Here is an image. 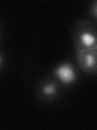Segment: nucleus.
<instances>
[{"label": "nucleus", "mask_w": 97, "mask_h": 130, "mask_svg": "<svg viewBox=\"0 0 97 130\" xmlns=\"http://www.w3.org/2000/svg\"><path fill=\"white\" fill-rule=\"evenodd\" d=\"M88 13L97 22V0L90 3L88 7Z\"/></svg>", "instance_id": "4"}, {"label": "nucleus", "mask_w": 97, "mask_h": 130, "mask_svg": "<svg viewBox=\"0 0 97 130\" xmlns=\"http://www.w3.org/2000/svg\"><path fill=\"white\" fill-rule=\"evenodd\" d=\"M75 57L78 68L85 74L97 75V47L75 50Z\"/></svg>", "instance_id": "3"}, {"label": "nucleus", "mask_w": 97, "mask_h": 130, "mask_svg": "<svg viewBox=\"0 0 97 130\" xmlns=\"http://www.w3.org/2000/svg\"><path fill=\"white\" fill-rule=\"evenodd\" d=\"M71 35L75 50L97 47V27L91 20H77L72 27Z\"/></svg>", "instance_id": "1"}, {"label": "nucleus", "mask_w": 97, "mask_h": 130, "mask_svg": "<svg viewBox=\"0 0 97 130\" xmlns=\"http://www.w3.org/2000/svg\"><path fill=\"white\" fill-rule=\"evenodd\" d=\"M64 86L54 76H47L40 79L35 88V96L40 103L53 104L62 97Z\"/></svg>", "instance_id": "2"}]
</instances>
